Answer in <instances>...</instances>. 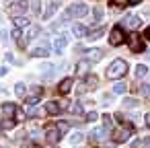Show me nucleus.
Returning a JSON list of instances; mask_svg holds the SVG:
<instances>
[{"instance_id": "33", "label": "nucleus", "mask_w": 150, "mask_h": 148, "mask_svg": "<svg viewBox=\"0 0 150 148\" xmlns=\"http://www.w3.org/2000/svg\"><path fill=\"white\" fill-rule=\"evenodd\" d=\"M37 103H39V95H33L27 99V105H37Z\"/></svg>"}, {"instance_id": "28", "label": "nucleus", "mask_w": 150, "mask_h": 148, "mask_svg": "<svg viewBox=\"0 0 150 148\" xmlns=\"http://www.w3.org/2000/svg\"><path fill=\"white\" fill-rule=\"evenodd\" d=\"M93 17H95V21H101V19H103V8L97 6V8L93 11Z\"/></svg>"}, {"instance_id": "35", "label": "nucleus", "mask_w": 150, "mask_h": 148, "mask_svg": "<svg viewBox=\"0 0 150 148\" xmlns=\"http://www.w3.org/2000/svg\"><path fill=\"white\" fill-rule=\"evenodd\" d=\"M103 123H105V130H109L113 123H111V115H103Z\"/></svg>"}, {"instance_id": "17", "label": "nucleus", "mask_w": 150, "mask_h": 148, "mask_svg": "<svg viewBox=\"0 0 150 148\" xmlns=\"http://www.w3.org/2000/svg\"><path fill=\"white\" fill-rule=\"evenodd\" d=\"M72 33H74V37H86L88 29H86L84 25H74V27H72Z\"/></svg>"}, {"instance_id": "13", "label": "nucleus", "mask_w": 150, "mask_h": 148, "mask_svg": "<svg viewBox=\"0 0 150 148\" xmlns=\"http://www.w3.org/2000/svg\"><path fill=\"white\" fill-rule=\"evenodd\" d=\"M29 25H31V21H29L27 17H23V15L15 17V27H17V29H23V27H29Z\"/></svg>"}, {"instance_id": "1", "label": "nucleus", "mask_w": 150, "mask_h": 148, "mask_svg": "<svg viewBox=\"0 0 150 148\" xmlns=\"http://www.w3.org/2000/svg\"><path fill=\"white\" fill-rule=\"evenodd\" d=\"M125 72H127V62L121 60V58H117V60H113V62L109 64V68H107V78L117 80V78H123Z\"/></svg>"}, {"instance_id": "36", "label": "nucleus", "mask_w": 150, "mask_h": 148, "mask_svg": "<svg viewBox=\"0 0 150 148\" xmlns=\"http://www.w3.org/2000/svg\"><path fill=\"white\" fill-rule=\"evenodd\" d=\"M11 35H13V37H15V39H17V41H19V39H21V29H17V27H15V29H13V33H11Z\"/></svg>"}, {"instance_id": "42", "label": "nucleus", "mask_w": 150, "mask_h": 148, "mask_svg": "<svg viewBox=\"0 0 150 148\" xmlns=\"http://www.w3.org/2000/svg\"><path fill=\"white\" fill-rule=\"evenodd\" d=\"M142 0H127V4H140Z\"/></svg>"}, {"instance_id": "15", "label": "nucleus", "mask_w": 150, "mask_h": 148, "mask_svg": "<svg viewBox=\"0 0 150 148\" xmlns=\"http://www.w3.org/2000/svg\"><path fill=\"white\" fill-rule=\"evenodd\" d=\"M45 111H47V113H52V115H58V113L62 111V107H60V103H56V101H50V103L45 105Z\"/></svg>"}, {"instance_id": "8", "label": "nucleus", "mask_w": 150, "mask_h": 148, "mask_svg": "<svg viewBox=\"0 0 150 148\" xmlns=\"http://www.w3.org/2000/svg\"><path fill=\"white\" fill-rule=\"evenodd\" d=\"M60 138H62V134L58 132V127H54V125H52V127H47V130H45V140H47L50 144H56Z\"/></svg>"}, {"instance_id": "41", "label": "nucleus", "mask_w": 150, "mask_h": 148, "mask_svg": "<svg viewBox=\"0 0 150 148\" xmlns=\"http://www.w3.org/2000/svg\"><path fill=\"white\" fill-rule=\"evenodd\" d=\"M144 121H146V125L150 127V113H146V117H144Z\"/></svg>"}, {"instance_id": "18", "label": "nucleus", "mask_w": 150, "mask_h": 148, "mask_svg": "<svg viewBox=\"0 0 150 148\" xmlns=\"http://www.w3.org/2000/svg\"><path fill=\"white\" fill-rule=\"evenodd\" d=\"M103 33H105V27H99V29H93V31H88V33H86V37H88V39H99Z\"/></svg>"}, {"instance_id": "22", "label": "nucleus", "mask_w": 150, "mask_h": 148, "mask_svg": "<svg viewBox=\"0 0 150 148\" xmlns=\"http://www.w3.org/2000/svg\"><path fill=\"white\" fill-rule=\"evenodd\" d=\"M125 91H127V84H125V82H117V84L113 86V93H115V95H123Z\"/></svg>"}, {"instance_id": "3", "label": "nucleus", "mask_w": 150, "mask_h": 148, "mask_svg": "<svg viewBox=\"0 0 150 148\" xmlns=\"http://www.w3.org/2000/svg\"><path fill=\"white\" fill-rule=\"evenodd\" d=\"M88 13V6L84 4V2H78V4H74V6H70L68 11H66V15L68 17H74V19H80V17H84Z\"/></svg>"}, {"instance_id": "32", "label": "nucleus", "mask_w": 150, "mask_h": 148, "mask_svg": "<svg viewBox=\"0 0 150 148\" xmlns=\"http://www.w3.org/2000/svg\"><path fill=\"white\" fill-rule=\"evenodd\" d=\"M140 93H142L144 97H150V84H142V86H140Z\"/></svg>"}, {"instance_id": "14", "label": "nucleus", "mask_w": 150, "mask_h": 148, "mask_svg": "<svg viewBox=\"0 0 150 148\" xmlns=\"http://www.w3.org/2000/svg\"><path fill=\"white\" fill-rule=\"evenodd\" d=\"M88 68H91V62H88V60L78 62V66H76V74H78V76H84V74L88 72Z\"/></svg>"}, {"instance_id": "19", "label": "nucleus", "mask_w": 150, "mask_h": 148, "mask_svg": "<svg viewBox=\"0 0 150 148\" xmlns=\"http://www.w3.org/2000/svg\"><path fill=\"white\" fill-rule=\"evenodd\" d=\"M105 132H107L105 127H97V130H93L91 138H93V140H103V138H105Z\"/></svg>"}, {"instance_id": "23", "label": "nucleus", "mask_w": 150, "mask_h": 148, "mask_svg": "<svg viewBox=\"0 0 150 148\" xmlns=\"http://www.w3.org/2000/svg\"><path fill=\"white\" fill-rule=\"evenodd\" d=\"M15 93H17V97H21V99H23V97L27 95V86H25L23 82H19V84L15 86Z\"/></svg>"}, {"instance_id": "37", "label": "nucleus", "mask_w": 150, "mask_h": 148, "mask_svg": "<svg viewBox=\"0 0 150 148\" xmlns=\"http://www.w3.org/2000/svg\"><path fill=\"white\" fill-rule=\"evenodd\" d=\"M127 0H113V6H125Z\"/></svg>"}, {"instance_id": "26", "label": "nucleus", "mask_w": 150, "mask_h": 148, "mask_svg": "<svg viewBox=\"0 0 150 148\" xmlns=\"http://www.w3.org/2000/svg\"><path fill=\"white\" fill-rule=\"evenodd\" d=\"M140 105V101H136V99H132V97H127V99H123V107H138Z\"/></svg>"}, {"instance_id": "4", "label": "nucleus", "mask_w": 150, "mask_h": 148, "mask_svg": "<svg viewBox=\"0 0 150 148\" xmlns=\"http://www.w3.org/2000/svg\"><path fill=\"white\" fill-rule=\"evenodd\" d=\"M123 41H125L123 29H121L119 25H115V27L111 29V35H109V43H111V45H121Z\"/></svg>"}, {"instance_id": "9", "label": "nucleus", "mask_w": 150, "mask_h": 148, "mask_svg": "<svg viewBox=\"0 0 150 148\" xmlns=\"http://www.w3.org/2000/svg\"><path fill=\"white\" fill-rule=\"evenodd\" d=\"M27 6H29V4H27V0H17V2L11 6V13H13L15 17H19V15H23V13L27 11Z\"/></svg>"}, {"instance_id": "44", "label": "nucleus", "mask_w": 150, "mask_h": 148, "mask_svg": "<svg viewBox=\"0 0 150 148\" xmlns=\"http://www.w3.org/2000/svg\"><path fill=\"white\" fill-rule=\"evenodd\" d=\"M33 148H41V146H33Z\"/></svg>"}, {"instance_id": "27", "label": "nucleus", "mask_w": 150, "mask_h": 148, "mask_svg": "<svg viewBox=\"0 0 150 148\" xmlns=\"http://www.w3.org/2000/svg\"><path fill=\"white\" fill-rule=\"evenodd\" d=\"M0 125H2L4 130H13V127H15V119L6 117V119H2V123H0Z\"/></svg>"}, {"instance_id": "2", "label": "nucleus", "mask_w": 150, "mask_h": 148, "mask_svg": "<svg viewBox=\"0 0 150 148\" xmlns=\"http://www.w3.org/2000/svg\"><path fill=\"white\" fill-rule=\"evenodd\" d=\"M127 43H129V50H132L134 54H142V52H146V45H144V41L140 39L138 33L127 35Z\"/></svg>"}, {"instance_id": "34", "label": "nucleus", "mask_w": 150, "mask_h": 148, "mask_svg": "<svg viewBox=\"0 0 150 148\" xmlns=\"http://www.w3.org/2000/svg\"><path fill=\"white\" fill-rule=\"evenodd\" d=\"M97 117H99V113H97V111H91V113H86V121H97Z\"/></svg>"}, {"instance_id": "39", "label": "nucleus", "mask_w": 150, "mask_h": 148, "mask_svg": "<svg viewBox=\"0 0 150 148\" xmlns=\"http://www.w3.org/2000/svg\"><path fill=\"white\" fill-rule=\"evenodd\" d=\"M142 148H150V138H146V140H142Z\"/></svg>"}, {"instance_id": "31", "label": "nucleus", "mask_w": 150, "mask_h": 148, "mask_svg": "<svg viewBox=\"0 0 150 148\" xmlns=\"http://www.w3.org/2000/svg\"><path fill=\"white\" fill-rule=\"evenodd\" d=\"M82 138H84L82 134H72V138H70V142H72V144H80V142H82Z\"/></svg>"}, {"instance_id": "7", "label": "nucleus", "mask_w": 150, "mask_h": 148, "mask_svg": "<svg viewBox=\"0 0 150 148\" xmlns=\"http://www.w3.org/2000/svg\"><path fill=\"white\" fill-rule=\"evenodd\" d=\"M66 45H68V35L62 33V35H58L56 41H54V52H56V54H62Z\"/></svg>"}, {"instance_id": "5", "label": "nucleus", "mask_w": 150, "mask_h": 148, "mask_svg": "<svg viewBox=\"0 0 150 148\" xmlns=\"http://www.w3.org/2000/svg\"><path fill=\"white\" fill-rule=\"evenodd\" d=\"M132 132H134V127H132L129 123H125V127H121V130H117V132L113 134V140H115V142H125V140H129Z\"/></svg>"}, {"instance_id": "29", "label": "nucleus", "mask_w": 150, "mask_h": 148, "mask_svg": "<svg viewBox=\"0 0 150 148\" xmlns=\"http://www.w3.org/2000/svg\"><path fill=\"white\" fill-rule=\"evenodd\" d=\"M70 111H72V113H76V115H80V113H82V105H80V103L70 105Z\"/></svg>"}, {"instance_id": "24", "label": "nucleus", "mask_w": 150, "mask_h": 148, "mask_svg": "<svg viewBox=\"0 0 150 148\" xmlns=\"http://www.w3.org/2000/svg\"><path fill=\"white\" fill-rule=\"evenodd\" d=\"M146 74H148V68H146L144 64H138V66H136V76L142 78V76H146Z\"/></svg>"}, {"instance_id": "30", "label": "nucleus", "mask_w": 150, "mask_h": 148, "mask_svg": "<svg viewBox=\"0 0 150 148\" xmlns=\"http://www.w3.org/2000/svg\"><path fill=\"white\" fill-rule=\"evenodd\" d=\"M56 127H58V132H60V134H66V132H68V123H66V121H60Z\"/></svg>"}, {"instance_id": "45", "label": "nucleus", "mask_w": 150, "mask_h": 148, "mask_svg": "<svg viewBox=\"0 0 150 148\" xmlns=\"http://www.w3.org/2000/svg\"><path fill=\"white\" fill-rule=\"evenodd\" d=\"M0 93H2V89H0Z\"/></svg>"}, {"instance_id": "6", "label": "nucleus", "mask_w": 150, "mask_h": 148, "mask_svg": "<svg viewBox=\"0 0 150 148\" xmlns=\"http://www.w3.org/2000/svg\"><path fill=\"white\" fill-rule=\"evenodd\" d=\"M84 54H86V60L93 64V62H101L103 60V56H105V52L103 50H99V47H91V50H84Z\"/></svg>"}, {"instance_id": "21", "label": "nucleus", "mask_w": 150, "mask_h": 148, "mask_svg": "<svg viewBox=\"0 0 150 148\" xmlns=\"http://www.w3.org/2000/svg\"><path fill=\"white\" fill-rule=\"evenodd\" d=\"M97 82H99V80H97V76H95V74H88V76H86V82H84V84H86L84 89H95V86H97Z\"/></svg>"}, {"instance_id": "43", "label": "nucleus", "mask_w": 150, "mask_h": 148, "mask_svg": "<svg viewBox=\"0 0 150 148\" xmlns=\"http://www.w3.org/2000/svg\"><path fill=\"white\" fill-rule=\"evenodd\" d=\"M146 58H148V60H150V52H146Z\"/></svg>"}, {"instance_id": "40", "label": "nucleus", "mask_w": 150, "mask_h": 148, "mask_svg": "<svg viewBox=\"0 0 150 148\" xmlns=\"http://www.w3.org/2000/svg\"><path fill=\"white\" fill-rule=\"evenodd\" d=\"M144 37L150 41V27H146V31H144Z\"/></svg>"}, {"instance_id": "20", "label": "nucleus", "mask_w": 150, "mask_h": 148, "mask_svg": "<svg viewBox=\"0 0 150 148\" xmlns=\"http://www.w3.org/2000/svg\"><path fill=\"white\" fill-rule=\"evenodd\" d=\"M56 11H58V2H50V6H47V11L43 13V19H50V17H52V15H54Z\"/></svg>"}, {"instance_id": "12", "label": "nucleus", "mask_w": 150, "mask_h": 148, "mask_svg": "<svg viewBox=\"0 0 150 148\" xmlns=\"http://www.w3.org/2000/svg\"><path fill=\"white\" fill-rule=\"evenodd\" d=\"M72 84H74V82H72V78H64V80L60 82L58 91H60L62 95H66V93H70V91H72Z\"/></svg>"}, {"instance_id": "38", "label": "nucleus", "mask_w": 150, "mask_h": 148, "mask_svg": "<svg viewBox=\"0 0 150 148\" xmlns=\"http://www.w3.org/2000/svg\"><path fill=\"white\" fill-rule=\"evenodd\" d=\"M132 148H142V140H136V142H132Z\"/></svg>"}, {"instance_id": "16", "label": "nucleus", "mask_w": 150, "mask_h": 148, "mask_svg": "<svg viewBox=\"0 0 150 148\" xmlns=\"http://www.w3.org/2000/svg\"><path fill=\"white\" fill-rule=\"evenodd\" d=\"M2 111H4L6 117H13V115H17V105L15 103H4L2 105Z\"/></svg>"}, {"instance_id": "10", "label": "nucleus", "mask_w": 150, "mask_h": 148, "mask_svg": "<svg viewBox=\"0 0 150 148\" xmlns=\"http://www.w3.org/2000/svg\"><path fill=\"white\" fill-rule=\"evenodd\" d=\"M31 56H35V58H47V56H50V47H47V43L37 45V47L31 52Z\"/></svg>"}, {"instance_id": "11", "label": "nucleus", "mask_w": 150, "mask_h": 148, "mask_svg": "<svg viewBox=\"0 0 150 148\" xmlns=\"http://www.w3.org/2000/svg\"><path fill=\"white\" fill-rule=\"evenodd\" d=\"M140 25H142V19H140V17H136V15L125 17V27H129V29H138Z\"/></svg>"}, {"instance_id": "25", "label": "nucleus", "mask_w": 150, "mask_h": 148, "mask_svg": "<svg viewBox=\"0 0 150 148\" xmlns=\"http://www.w3.org/2000/svg\"><path fill=\"white\" fill-rule=\"evenodd\" d=\"M31 11L35 15H41V0H31Z\"/></svg>"}]
</instances>
